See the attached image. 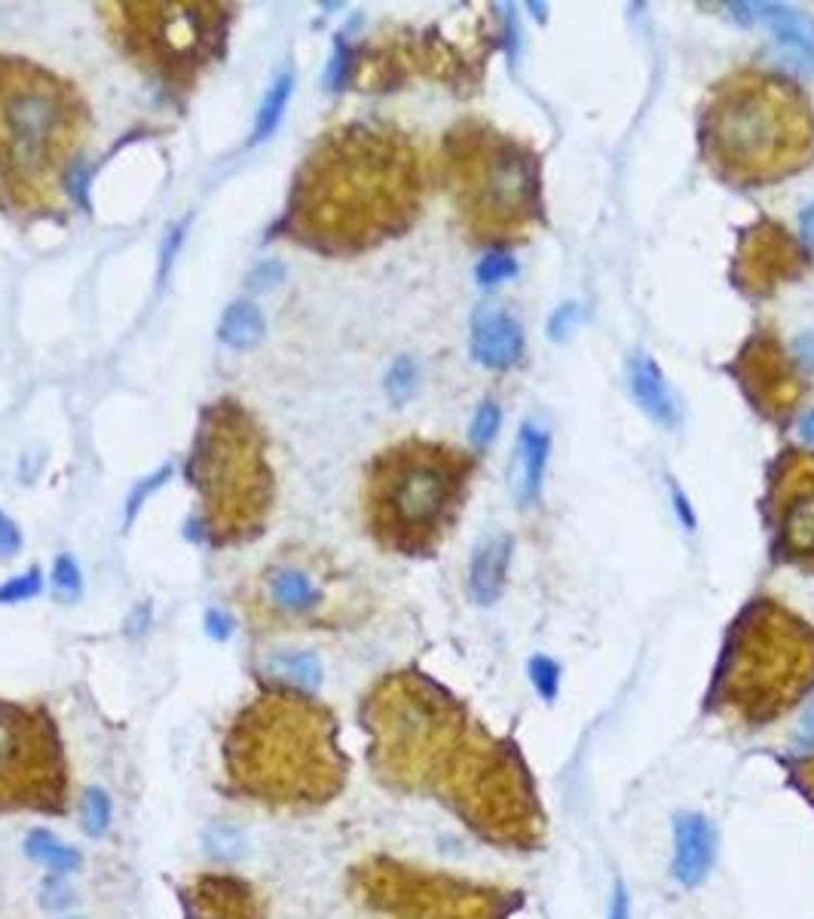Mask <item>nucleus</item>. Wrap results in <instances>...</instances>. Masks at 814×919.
<instances>
[{"label": "nucleus", "instance_id": "nucleus-1", "mask_svg": "<svg viewBox=\"0 0 814 919\" xmlns=\"http://www.w3.org/2000/svg\"><path fill=\"white\" fill-rule=\"evenodd\" d=\"M423 206V163L392 126L347 123L303 160L285 227L306 249L359 254L401 236Z\"/></svg>", "mask_w": 814, "mask_h": 919}, {"label": "nucleus", "instance_id": "nucleus-2", "mask_svg": "<svg viewBox=\"0 0 814 919\" xmlns=\"http://www.w3.org/2000/svg\"><path fill=\"white\" fill-rule=\"evenodd\" d=\"M367 760L383 785L438 794L460 812L509 748L475 726L463 705L419 671H392L362 703Z\"/></svg>", "mask_w": 814, "mask_h": 919}, {"label": "nucleus", "instance_id": "nucleus-3", "mask_svg": "<svg viewBox=\"0 0 814 919\" xmlns=\"http://www.w3.org/2000/svg\"><path fill=\"white\" fill-rule=\"evenodd\" d=\"M233 797L285 812H313L347 787L340 723L306 690L276 684L242 705L221 738Z\"/></svg>", "mask_w": 814, "mask_h": 919}, {"label": "nucleus", "instance_id": "nucleus-4", "mask_svg": "<svg viewBox=\"0 0 814 919\" xmlns=\"http://www.w3.org/2000/svg\"><path fill=\"white\" fill-rule=\"evenodd\" d=\"M701 160L731 187H768L814 163V104L778 71H731L698 117Z\"/></svg>", "mask_w": 814, "mask_h": 919}, {"label": "nucleus", "instance_id": "nucleus-5", "mask_svg": "<svg viewBox=\"0 0 814 919\" xmlns=\"http://www.w3.org/2000/svg\"><path fill=\"white\" fill-rule=\"evenodd\" d=\"M86 126L84 99L67 80L28 59L0 55V202L18 215L52 209Z\"/></svg>", "mask_w": 814, "mask_h": 919}, {"label": "nucleus", "instance_id": "nucleus-6", "mask_svg": "<svg viewBox=\"0 0 814 919\" xmlns=\"http://www.w3.org/2000/svg\"><path fill=\"white\" fill-rule=\"evenodd\" d=\"M441 169L465 234L481 246H515L546 221L542 163L515 135L465 120L450 129Z\"/></svg>", "mask_w": 814, "mask_h": 919}, {"label": "nucleus", "instance_id": "nucleus-7", "mask_svg": "<svg viewBox=\"0 0 814 919\" xmlns=\"http://www.w3.org/2000/svg\"><path fill=\"white\" fill-rule=\"evenodd\" d=\"M475 457L444 442L408 438L374 457L365 479V519L396 555H429L460 516Z\"/></svg>", "mask_w": 814, "mask_h": 919}, {"label": "nucleus", "instance_id": "nucleus-8", "mask_svg": "<svg viewBox=\"0 0 814 919\" xmlns=\"http://www.w3.org/2000/svg\"><path fill=\"white\" fill-rule=\"evenodd\" d=\"M814 690V629L775 598L750 601L729 629L711 703L744 723L781 718Z\"/></svg>", "mask_w": 814, "mask_h": 919}, {"label": "nucleus", "instance_id": "nucleus-9", "mask_svg": "<svg viewBox=\"0 0 814 919\" xmlns=\"http://www.w3.org/2000/svg\"><path fill=\"white\" fill-rule=\"evenodd\" d=\"M187 479L200 494L202 531L215 546L249 543L264 531L273 472L264 433L242 405L224 399L202 411Z\"/></svg>", "mask_w": 814, "mask_h": 919}, {"label": "nucleus", "instance_id": "nucleus-10", "mask_svg": "<svg viewBox=\"0 0 814 919\" xmlns=\"http://www.w3.org/2000/svg\"><path fill=\"white\" fill-rule=\"evenodd\" d=\"M101 13L116 47L172 86L193 84L215 62L230 22L227 7L209 0H123L101 3Z\"/></svg>", "mask_w": 814, "mask_h": 919}, {"label": "nucleus", "instance_id": "nucleus-11", "mask_svg": "<svg viewBox=\"0 0 814 919\" xmlns=\"http://www.w3.org/2000/svg\"><path fill=\"white\" fill-rule=\"evenodd\" d=\"M71 763L47 705L0 699V812L65 816Z\"/></svg>", "mask_w": 814, "mask_h": 919}, {"label": "nucleus", "instance_id": "nucleus-12", "mask_svg": "<svg viewBox=\"0 0 814 919\" xmlns=\"http://www.w3.org/2000/svg\"><path fill=\"white\" fill-rule=\"evenodd\" d=\"M349 886L371 910L392 919H493L490 892L392 858L362 861Z\"/></svg>", "mask_w": 814, "mask_h": 919}, {"label": "nucleus", "instance_id": "nucleus-13", "mask_svg": "<svg viewBox=\"0 0 814 919\" xmlns=\"http://www.w3.org/2000/svg\"><path fill=\"white\" fill-rule=\"evenodd\" d=\"M765 524L775 558L814 573V451L790 448L768 467Z\"/></svg>", "mask_w": 814, "mask_h": 919}, {"label": "nucleus", "instance_id": "nucleus-14", "mask_svg": "<svg viewBox=\"0 0 814 919\" xmlns=\"http://www.w3.org/2000/svg\"><path fill=\"white\" fill-rule=\"evenodd\" d=\"M729 374L738 381L750 408L775 426H790L805 399V381L793 365L781 337L772 328H756L741 344L729 362Z\"/></svg>", "mask_w": 814, "mask_h": 919}, {"label": "nucleus", "instance_id": "nucleus-15", "mask_svg": "<svg viewBox=\"0 0 814 919\" xmlns=\"http://www.w3.org/2000/svg\"><path fill=\"white\" fill-rule=\"evenodd\" d=\"M812 270V251L775 218H760L738 236L731 258V285L750 298L763 301L778 288L799 283Z\"/></svg>", "mask_w": 814, "mask_h": 919}, {"label": "nucleus", "instance_id": "nucleus-16", "mask_svg": "<svg viewBox=\"0 0 814 919\" xmlns=\"http://www.w3.org/2000/svg\"><path fill=\"white\" fill-rule=\"evenodd\" d=\"M187 919H266V902L251 880L230 870H202L178 886Z\"/></svg>", "mask_w": 814, "mask_h": 919}, {"label": "nucleus", "instance_id": "nucleus-17", "mask_svg": "<svg viewBox=\"0 0 814 919\" xmlns=\"http://www.w3.org/2000/svg\"><path fill=\"white\" fill-rule=\"evenodd\" d=\"M716 858V831L707 816L680 812L674 819V877L686 889L701 886Z\"/></svg>", "mask_w": 814, "mask_h": 919}, {"label": "nucleus", "instance_id": "nucleus-18", "mask_svg": "<svg viewBox=\"0 0 814 919\" xmlns=\"http://www.w3.org/2000/svg\"><path fill=\"white\" fill-rule=\"evenodd\" d=\"M318 604H322V592L306 570L273 568L264 573V607L273 617H306Z\"/></svg>", "mask_w": 814, "mask_h": 919}, {"label": "nucleus", "instance_id": "nucleus-19", "mask_svg": "<svg viewBox=\"0 0 814 919\" xmlns=\"http://www.w3.org/2000/svg\"><path fill=\"white\" fill-rule=\"evenodd\" d=\"M472 356L487 368H512L524 356V335L505 313H481L472 328Z\"/></svg>", "mask_w": 814, "mask_h": 919}, {"label": "nucleus", "instance_id": "nucleus-20", "mask_svg": "<svg viewBox=\"0 0 814 919\" xmlns=\"http://www.w3.org/2000/svg\"><path fill=\"white\" fill-rule=\"evenodd\" d=\"M549 460V435L539 433L533 423H524L517 433L515 457H512V472H509V485L517 506H530L539 497L542 487V472Z\"/></svg>", "mask_w": 814, "mask_h": 919}, {"label": "nucleus", "instance_id": "nucleus-21", "mask_svg": "<svg viewBox=\"0 0 814 919\" xmlns=\"http://www.w3.org/2000/svg\"><path fill=\"white\" fill-rule=\"evenodd\" d=\"M628 381H631L634 399L640 401V408H643L655 423H662L667 430L680 423V401L671 393L662 368L655 365L647 352H640V356H634L631 359Z\"/></svg>", "mask_w": 814, "mask_h": 919}, {"label": "nucleus", "instance_id": "nucleus-22", "mask_svg": "<svg viewBox=\"0 0 814 919\" xmlns=\"http://www.w3.org/2000/svg\"><path fill=\"white\" fill-rule=\"evenodd\" d=\"M509 561H512V536H490L475 549L472 568H468V592H472L475 604L487 607L502 595V585L509 576Z\"/></svg>", "mask_w": 814, "mask_h": 919}, {"label": "nucleus", "instance_id": "nucleus-23", "mask_svg": "<svg viewBox=\"0 0 814 919\" xmlns=\"http://www.w3.org/2000/svg\"><path fill=\"white\" fill-rule=\"evenodd\" d=\"M772 25V32L781 37L784 44H790L793 50L802 55L814 59V18L805 16L802 10H790V7H775V3H756L750 7Z\"/></svg>", "mask_w": 814, "mask_h": 919}, {"label": "nucleus", "instance_id": "nucleus-24", "mask_svg": "<svg viewBox=\"0 0 814 919\" xmlns=\"http://www.w3.org/2000/svg\"><path fill=\"white\" fill-rule=\"evenodd\" d=\"M266 335V322L261 316V310L254 303H233L227 307V313L221 319L217 337L233 347V350H251L258 347Z\"/></svg>", "mask_w": 814, "mask_h": 919}, {"label": "nucleus", "instance_id": "nucleus-25", "mask_svg": "<svg viewBox=\"0 0 814 919\" xmlns=\"http://www.w3.org/2000/svg\"><path fill=\"white\" fill-rule=\"evenodd\" d=\"M25 853H28L32 861L43 865L47 870H55V873H67V870H77L84 865V855L65 846L50 831H32L28 840H25Z\"/></svg>", "mask_w": 814, "mask_h": 919}, {"label": "nucleus", "instance_id": "nucleus-26", "mask_svg": "<svg viewBox=\"0 0 814 919\" xmlns=\"http://www.w3.org/2000/svg\"><path fill=\"white\" fill-rule=\"evenodd\" d=\"M291 89H295V77L291 74H279L273 86L266 89L264 101H261V111H258V120H254V135L251 141H264L266 135L273 133L279 126V120L285 114V104L291 99Z\"/></svg>", "mask_w": 814, "mask_h": 919}, {"label": "nucleus", "instance_id": "nucleus-27", "mask_svg": "<svg viewBox=\"0 0 814 919\" xmlns=\"http://www.w3.org/2000/svg\"><path fill=\"white\" fill-rule=\"evenodd\" d=\"M270 671L276 678L288 681V686H298V690H313L322 681V669H318V659L313 653H283L270 662Z\"/></svg>", "mask_w": 814, "mask_h": 919}, {"label": "nucleus", "instance_id": "nucleus-28", "mask_svg": "<svg viewBox=\"0 0 814 919\" xmlns=\"http://www.w3.org/2000/svg\"><path fill=\"white\" fill-rule=\"evenodd\" d=\"M80 824L89 836H101L111 828V797L101 787L86 791L84 803H80Z\"/></svg>", "mask_w": 814, "mask_h": 919}, {"label": "nucleus", "instance_id": "nucleus-29", "mask_svg": "<svg viewBox=\"0 0 814 919\" xmlns=\"http://www.w3.org/2000/svg\"><path fill=\"white\" fill-rule=\"evenodd\" d=\"M52 592L59 601H74L80 595V570L74 564V558L62 555L52 568Z\"/></svg>", "mask_w": 814, "mask_h": 919}, {"label": "nucleus", "instance_id": "nucleus-30", "mask_svg": "<svg viewBox=\"0 0 814 919\" xmlns=\"http://www.w3.org/2000/svg\"><path fill=\"white\" fill-rule=\"evenodd\" d=\"M530 681L536 686V693L551 703L558 696V684H561V669L554 666V659L549 656H533L530 659Z\"/></svg>", "mask_w": 814, "mask_h": 919}, {"label": "nucleus", "instance_id": "nucleus-31", "mask_svg": "<svg viewBox=\"0 0 814 919\" xmlns=\"http://www.w3.org/2000/svg\"><path fill=\"white\" fill-rule=\"evenodd\" d=\"M40 592V570H28L25 576H13L10 583L0 585V604L28 601Z\"/></svg>", "mask_w": 814, "mask_h": 919}, {"label": "nucleus", "instance_id": "nucleus-32", "mask_svg": "<svg viewBox=\"0 0 814 919\" xmlns=\"http://www.w3.org/2000/svg\"><path fill=\"white\" fill-rule=\"evenodd\" d=\"M499 420H502V414H499L497 405H493V401H484L481 408H478V414H475V420H472V430H468L472 442H475V445H487V442L497 435Z\"/></svg>", "mask_w": 814, "mask_h": 919}, {"label": "nucleus", "instance_id": "nucleus-33", "mask_svg": "<svg viewBox=\"0 0 814 919\" xmlns=\"http://www.w3.org/2000/svg\"><path fill=\"white\" fill-rule=\"evenodd\" d=\"M205 846H209V853L215 855V858H224V861L242 855V840L230 828H212L209 836H205Z\"/></svg>", "mask_w": 814, "mask_h": 919}, {"label": "nucleus", "instance_id": "nucleus-34", "mask_svg": "<svg viewBox=\"0 0 814 919\" xmlns=\"http://www.w3.org/2000/svg\"><path fill=\"white\" fill-rule=\"evenodd\" d=\"M515 261L509 254H490V258H484L481 264H478V283L497 285L502 280H509V276H515Z\"/></svg>", "mask_w": 814, "mask_h": 919}, {"label": "nucleus", "instance_id": "nucleus-35", "mask_svg": "<svg viewBox=\"0 0 814 919\" xmlns=\"http://www.w3.org/2000/svg\"><path fill=\"white\" fill-rule=\"evenodd\" d=\"M389 396L396 401H404L408 396H411V389H414V362L411 359H401L399 365L392 368V374H389Z\"/></svg>", "mask_w": 814, "mask_h": 919}, {"label": "nucleus", "instance_id": "nucleus-36", "mask_svg": "<svg viewBox=\"0 0 814 919\" xmlns=\"http://www.w3.org/2000/svg\"><path fill=\"white\" fill-rule=\"evenodd\" d=\"M18 549H22V534L16 524L0 512V561L13 558Z\"/></svg>", "mask_w": 814, "mask_h": 919}, {"label": "nucleus", "instance_id": "nucleus-37", "mask_svg": "<svg viewBox=\"0 0 814 919\" xmlns=\"http://www.w3.org/2000/svg\"><path fill=\"white\" fill-rule=\"evenodd\" d=\"M205 632L212 637H217V641H224V637L233 632V619L227 617L224 610H209V617H205Z\"/></svg>", "mask_w": 814, "mask_h": 919}, {"label": "nucleus", "instance_id": "nucleus-38", "mask_svg": "<svg viewBox=\"0 0 814 919\" xmlns=\"http://www.w3.org/2000/svg\"><path fill=\"white\" fill-rule=\"evenodd\" d=\"M610 919H631V904H628V892H625V883H622V880H615V886H613Z\"/></svg>", "mask_w": 814, "mask_h": 919}, {"label": "nucleus", "instance_id": "nucleus-39", "mask_svg": "<svg viewBox=\"0 0 814 919\" xmlns=\"http://www.w3.org/2000/svg\"><path fill=\"white\" fill-rule=\"evenodd\" d=\"M166 475H168V469H160V472H156V475H153V479H150L148 485H141V487H138V490H135L133 502H129V521H133L135 509H138V506H141V500H148V494H150V490H153V487H160V485H163V479H166Z\"/></svg>", "mask_w": 814, "mask_h": 919}, {"label": "nucleus", "instance_id": "nucleus-40", "mask_svg": "<svg viewBox=\"0 0 814 919\" xmlns=\"http://www.w3.org/2000/svg\"><path fill=\"white\" fill-rule=\"evenodd\" d=\"M802 239H805V249L814 251V206L802 212Z\"/></svg>", "mask_w": 814, "mask_h": 919}, {"label": "nucleus", "instance_id": "nucleus-41", "mask_svg": "<svg viewBox=\"0 0 814 919\" xmlns=\"http://www.w3.org/2000/svg\"><path fill=\"white\" fill-rule=\"evenodd\" d=\"M797 779H799V785H802L805 791H809V794H812V803H814V760H809V763L797 767Z\"/></svg>", "mask_w": 814, "mask_h": 919}, {"label": "nucleus", "instance_id": "nucleus-42", "mask_svg": "<svg viewBox=\"0 0 814 919\" xmlns=\"http://www.w3.org/2000/svg\"><path fill=\"white\" fill-rule=\"evenodd\" d=\"M799 430H802V438H805V442H812V445H814V411H809V414L802 418Z\"/></svg>", "mask_w": 814, "mask_h": 919}, {"label": "nucleus", "instance_id": "nucleus-43", "mask_svg": "<svg viewBox=\"0 0 814 919\" xmlns=\"http://www.w3.org/2000/svg\"><path fill=\"white\" fill-rule=\"evenodd\" d=\"M802 730H805V735L809 738H814V703L805 708V715H802Z\"/></svg>", "mask_w": 814, "mask_h": 919}]
</instances>
